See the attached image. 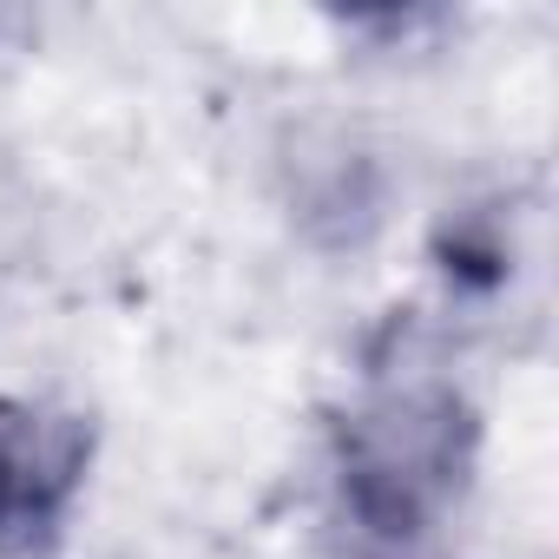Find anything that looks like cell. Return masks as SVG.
<instances>
[{
  "instance_id": "6da1fadb",
  "label": "cell",
  "mask_w": 559,
  "mask_h": 559,
  "mask_svg": "<svg viewBox=\"0 0 559 559\" xmlns=\"http://www.w3.org/2000/svg\"><path fill=\"white\" fill-rule=\"evenodd\" d=\"M80 487V435L47 415L0 421V546H34L53 533Z\"/></svg>"
}]
</instances>
